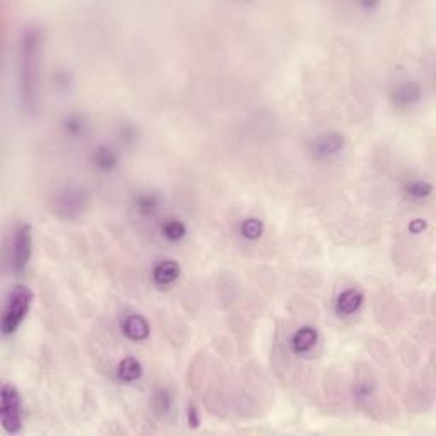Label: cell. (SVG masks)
<instances>
[{"mask_svg":"<svg viewBox=\"0 0 436 436\" xmlns=\"http://www.w3.org/2000/svg\"><path fill=\"white\" fill-rule=\"evenodd\" d=\"M41 62H43V33L38 26H26L19 40V101L22 110L35 114L40 103Z\"/></svg>","mask_w":436,"mask_h":436,"instance_id":"1","label":"cell"},{"mask_svg":"<svg viewBox=\"0 0 436 436\" xmlns=\"http://www.w3.org/2000/svg\"><path fill=\"white\" fill-rule=\"evenodd\" d=\"M33 298H35V293L26 285H16L10 290L9 295H7L6 305H3L2 322H0V329H2L3 336H10V334H14L19 329L21 324L28 317Z\"/></svg>","mask_w":436,"mask_h":436,"instance_id":"2","label":"cell"},{"mask_svg":"<svg viewBox=\"0 0 436 436\" xmlns=\"http://www.w3.org/2000/svg\"><path fill=\"white\" fill-rule=\"evenodd\" d=\"M0 423L9 435L22 430V401L16 387L10 383H3L0 390Z\"/></svg>","mask_w":436,"mask_h":436,"instance_id":"3","label":"cell"},{"mask_svg":"<svg viewBox=\"0 0 436 436\" xmlns=\"http://www.w3.org/2000/svg\"><path fill=\"white\" fill-rule=\"evenodd\" d=\"M87 203H89L87 193H85L84 188L69 186V188L62 189V191L57 193V196H55L53 211L58 217L72 220L84 213Z\"/></svg>","mask_w":436,"mask_h":436,"instance_id":"4","label":"cell"},{"mask_svg":"<svg viewBox=\"0 0 436 436\" xmlns=\"http://www.w3.org/2000/svg\"><path fill=\"white\" fill-rule=\"evenodd\" d=\"M33 254V229L29 223H21L16 229L12 241V263L14 273L22 274L28 268Z\"/></svg>","mask_w":436,"mask_h":436,"instance_id":"5","label":"cell"},{"mask_svg":"<svg viewBox=\"0 0 436 436\" xmlns=\"http://www.w3.org/2000/svg\"><path fill=\"white\" fill-rule=\"evenodd\" d=\"M345 135L338 132H326L315 137L311 143V152L315 159L326 160L338 155L345 148Z\"/></svg>","mask_w":436,"mask_h":436,"instance_id":"6","label":"cell"},{"mask_svg":"<svg viewBox=\"0 0 436 436\" xmlns=\"http://www.w3.org/2000/svg\"><path fill=\"white\" fill-rule=\"evenodd\" d=\"M421 96H423L421 85L411 79L397 82L392 91H390V99H392L394 106L404 107V110L419 103Z\"/></svg>","mask_w":436,"mask_h":436,"instance_id":"7","label":"cell"},{"mask_svg":"<svg viewBox=\"0 0 436 436\" xmlns=\"http://www.w3.org/2000/svg\"><path fill=\"white\" fill-rule=\"evenodd\" d=\"M123 333L133 342H141L150 336V324L140 314H132L123 320Z\"/></svg>","mask_w":436,"mask_h":436,"instance_id":"8","label":"cell"},{"mask_svg":"<svg viewBox=\"0 0 436 436\" xmlns=\"http://www.w3.org/2000/svg\"><path fill=\"white\" fill-rule=\"evenodd\" d=\"M363 302H365V295L361 290H358V288L345 290V292H342L336 300L338 315H342V317L353 315L355 312L360 311Z\"/></svg>","mask_w":436,"mask_h":436,"instance_id":"9","label":"cell"},{"mask_svg":"<svg viewBox=\"0 0 436 436\" xmlns=\"http://www.w3.org/2000/svg\"><path fill=\"white\" fill-rule=\"evenodd\" d=\"M91 159L96 169H99L101 173H113L119 166L118 152L110 145H99L98 148H94Z\"/></svg>","mask_w":436,"mask_h":436,"instance_id":"10","label":"cell"},{"mask_svg":"<svg viewBox=\"0 0 436 436\" xmlns=\"http://www.w3.org/2000/svg\"><path fill=\"white\" fill-rule=\"evenodd\" d=\"M179 274H181V266L173 259H164L155 264L154 271H152V278H154L155 285L159 286H169L174 281H177Z\"/></svg>","mask_w":436,"mask_h":436,"instance_id":"11","label":"cell"},{"mask_svg":"<svg viewBox=\"0 0 436 436\" xmlns=\"http://www.w3.org/2000/svg\"><path fill=\"white\" fill-rule=\"evenodd\" d=\"M317 338H319V334L314 327H311V326L300 327V329H298L292 338L293 351L298 353V355H304V353L311 351V349L315 346V342H317Z\"/></svg>","mask_w":436,"mask_h":436,"instance_id":"12","label":"cell"},{"mask_svg":"<svg viewBox=\"0 0 436 436\" xmlns=\"http://www.w3.org/2000/svg\"><path fill=\"white\" fill-rule=\"evenodd\" d=\"M143 375V367L137 358L128 356L125 360L119 361L118 368H116V377L119 382H125V383H132L137 382V380L141 378Z\"/></svg>","mask_w":436,"mask_h":436,"instance_id":"13","label":"cell"},{"mask_svg":"<svg viewBox=\"0 0 436 436\" xmlns=\"http://www.w3.org/2000/svg\"><path fill=\"white\" fill-rule=\"evenodd\" d=\"M188 229H186V223L181 222L177 218H169L164 222L162 225V236L171 242H179L186 237Z\"/></svg>","mask_w":436,"mask_h":436,"instance_id":"14","label":"cell"},{"mask_svg":"<svg viewBox=\"0 0 436 436\" xmlns=\"http://www.w3.org/2000/svg\"><path fill=\"white\" fill-rule=\"evenodd\" d=\"M238 232L245 241H258L264 232V223L259 218H245L241 222Z\"/></svg>","mask_w":436,"mask_h":436,"instance_id":"15","label":"cell"},{"mask_svg":"<svg viewBox=\"0 0 436 436\" xmlns=\"http://www.w3.org/2000/svg\"><path fill=\"white\" fill-rule=\"evenodd\" d=\"M63 130L72 139H79V137H84L85 132H87V123H85V119L80 114H70L63 121Z\"/></svg>","mask_w":436,"mask_h":436,"instance_id":"16","label":"cell"},{"mask_svg":"<svg viewBox=\"0 0 436 436\" xmlns=\"http://www.w3.org/2000/svg\"><path fill=\"white\" fill-rule=\"evenodd\" d=\"M433 193V186L424 179H415L406 186V195L411 200H424Z\"/></svg>","mask_w":436,"mask_h":436,"instance_id":"17","label":"cell"},{"mask_svg":"<svg viewBox=\"0 0 436 436\" xmlns=\"http://www.w3.org/2000/svg\"><path fill=\"white\" fill-rule=\"evenodd\" d=\"M135 207L141 215H152L157 211L159 198L155 195H152V193H145V195H140L137 198Z\"/></svg>","mask_w":436,"mask_h":436,"instance_id":"18","label":"cell"},{"mask_svg":"<svg viewBox=\"0 0 436 436\" xmlns=\"http://www.w3.org/2000/svg\"><path fill=\"white\" fill-rule=\"evenodd\" d=\"M173 402H174L173 396H171V392L167 389H159L157 392H155L154 408L160 416H166L167 412L171 411V408H173Z\"/></svg>","mask_w":436,"mask_h":436,"instance_id":"19","label":"cell"},{"mask_svg":"<svg viewBox=\"0 0 436 436\" xmlns=\"http://www.w3.org/2000/svg\"><path fill=\"white\" fill-rule=\"evenodd\" d=\"M188 424L189 428H198L200 426V415L198 409L195 404L188 406Z\"/></svg>","mask_w":436,"mask_h":436,"instance_id":"20","label":"cell"},{"mask_svg":"<svg viewBox=\"0 0 436 436\" xmlns=\"http://www.w3.org/2000/svg\"><path fill=\"white\" fill-rule=\"evenodd\" d=\"M424 227H426V222H423V220H415V222L409 225V230H411L412 234H419L423 232Z\"/></svg>","mask_w":436,"mask_h":436,"instance_id":"21","label":"cell"}]
</instances>
